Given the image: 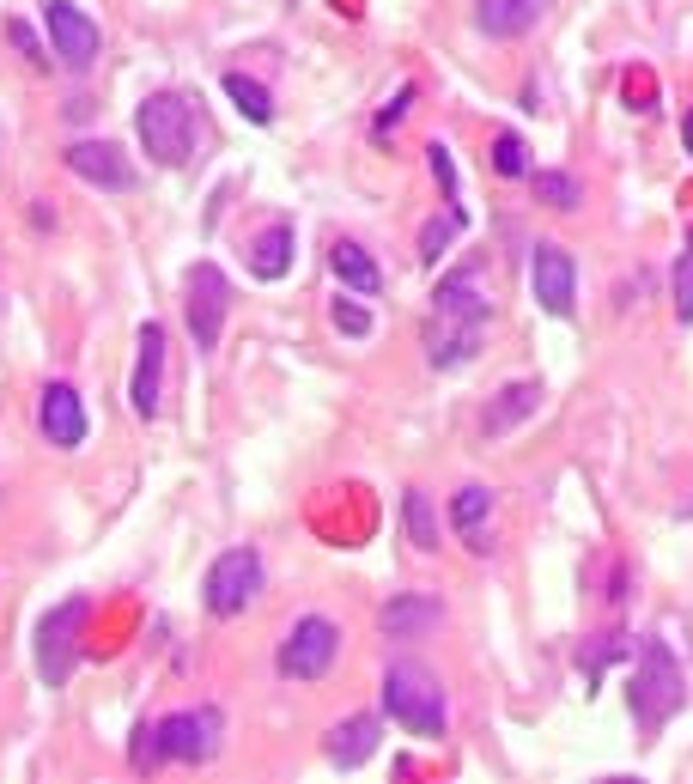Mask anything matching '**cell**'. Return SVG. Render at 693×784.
Listing matches in <instances>:
<instances>
[{"mask_svg":"<svg viewBox=\"0 0 693 784\" xmlns=\"http://www.w3.org/2000/svg\"><path fill=\"white\" fill-rule=\"evenodd\" d=\"M292 262H298V231H292V219H274L262 238L250 244V274L256 280H286Z\"/></svg>","mask_w":693,"mask_h":784,"instance_id":"19","label":"cell"},{"mask_svg":"<svg viewBox=\"0 0 693 784\" xmlns=\"http://www.w3.org/2000/svg\"><path fill=\"white\" fill-rule=\"evenodd\" d=\"M542 396H548V389L535 383V377H517V383H505L499 396L487 402V414H481V432H487V438H505V432H517V426H523L535 408H542Z\"/></svg>","mask_w":693,"mask_h":784,"instance_id":"17","label":"cell"},{"mask_svg":"<svg viewBox=\"0 0 693 784\" xmlns=\"http://www.w3.org/2000/svg\"><path fill=\"white\" fill-rule=\"evenodd\" d=\"M529 189H535V201L554 207V213H578V201H584V183L572 171H529Z\"/></svg>","mask_w":693,"mask_h":784,"instance_id":"24","label":"cell"},{"mask_svg":"<svg viewBox=\"0 0 693 784\" xmlns=\"http://www.w3.org/2000/svg\"><path fill=\"white\" fill-rule=\"evenodd\" d=\"M329 317H335V329H341L347 341H365V335H371V310H365L359 298H335Z\"/></svg>","mask_w":693,"mask_h":784,"instance_id":"29","label":"cell"},{"mask_svg":"<svg viewBox=\"0 0 693 784\" xmlns=\"http://www.w3.org/2000/svg\"><path fill=\"white\" fill-rule=\"evenodd\" d=\"M383 712H390V724H402L408 736L420 742H438L450 730V699H444V681L414 663V657H396L390 669H383Z\"/></svg>","mask_w":693,"mask_h":784,"instance_id":"4","label":"cell"},{"mask_svg":"<svg viewBox=\"0 0 693 784\" xmlns=\"http://www.w3.org/2000/svg\"><path fill=\"white\" fill-rule=\"evenodd\" d=\"M426 165H432V177L444 183V201H450V207H462V183H456V159H450V146H444V140H432V146H426Z\"/></svg>","mask_w":693,"mask_h":784,"instance_id":"30","label":"cell"},{"mask_svg":"<svg viewBox=\"0 0 693 784\" xmlns=\"http://www.w3.org/2000/svg\"><path fill=\"white\" fill-rule=\"evenodd\" d=\"M134 140L152 165L165 171H183L201 146V116H195V98L183 92H146L134 104Z\"/></svg>","mask_w":693,"mask_h":784,"instance_id":"3","label":"cell"},{"mask_svg":"<svg viewBox=\"0 0 693 784\" xmlns=\"http://www.w3.org/2000/svg\"><path fill=\"white\" fill-rule=\"evenodd\" d=\"M128 766H134V772H159V766H165L159 724H134V736H128Z\"/></svg>","mask_w":693,"mask_h":784,"instance_id":"27","label":"cell"},{"mask_svg":"<svg viewBox=\"0 0 693 784\" xmlns=\"http://www.w3.org/2000/svg\"><path fill=\"white\" fill-rule=\"evenodd\" d=\"M487 323H493V292H487L481 268L444 274L438 292H432V317H426V359L438 371H462L475 359Z\"/></svg>","mask_w":693,"mask_h":784,"instance_id":"1","label":"cell"},{"mask_svg":"<svg viewBox=\"0 0 693 784\" xmlns=\"http://www.w3.org/2000/svg\"><path fill=\"white\" fill-rule=\"evenodd\" d=\"M159 748L171 766H207L225 748V712L219 705H183V712L159 718Z\"/></svg>","mask_w":693,"mask_h":784,"instance_id":"9","label":"cell"},{"mask_svg":"<svg viewBox=\"0 0 693 784\" xmlns=\"http://www.w3.org/2000/svg\"><path fill=\"white\" fill-rule=\"evenodd\" d=\"M219 86H225L231 110H238L244 122H256V128H268V122H274V92H268L262 80H250V73H238V67H231Z\"/></svg>","mask_w":693,"mask_h":784,"instance_id":"22","label":"cell"},{"mask_svg":"<svg viewBox=\"0 0 693 784\" xmlns=\"http://www.w3.org/2000/svg\"><path fill=\"white\" fill-rule=\"evenodd\" d=\"M86 620H92V596H67L37 620V681L43 687H67L73 669L86 657Z\"/></svg>","mask_w":693,"mask_h":784,"instance_id":"5","label":"cell"},{"mask_svg":"<svg viewBox=\"0 0 693 784\" xmlns=\"http://www.w3.org/2000/svg\"><path fill=\"white\" fill-rule=\"evenodd\" d=\"M377 742H383V718H377V712H353V718L329 724V736H323V754H329V766H341V772H359V766L377 754Z\"/></svg>","mask_w":693,"mask_h":784,"instance_id":"16","label":"cell"},{"mask_svg":"<svg viewBox=\"0 0 693 784\" xmlns=\"http://www.w3.org/2000/svg\"><path fill=\"white\" fill-rule=\"evenodd\" d=\"M292 7H298V0H292Z\"/></svg>","mask_w":693,"mask_h":784,"instance_id":"35","label":"cell"},{"mask_svg":"<svg viewBox=\"0 0 693 784\" xmlns=\"http://www.w3.org/2000/svg\"><path fill=\"white\" fill-rule=\"evenodd\" d=\"M414 98H420V92H414V80H402V86H396V98H390V104H383V110H377V122H371V134H377V140H383V134H396V122H402V116L414 110Z\"/></svg>","mask_w":693,"mask_h":784,"instance_id":"32","label":"cell"},{"mask_svg":"<svg viewBox=\"0 0 693 784\" xmlns=\"http://www.w3.org/2000/svg\"><path fill=\"white\" fill-rule=\"evenodd\" d=\"M529 292H535V304H542L548 317H572L578 310V262H572L566 244L542 238L529 250Z\"/></svg>","mask_w":693,"mask_h":784,"instance_id":"12","label":"cell"},{"mask_svg":"<svg viewBox=\"0 0 693 784\" xmlns=\"http://www.w3.org/2000/svg\"><path fill=\"white\" fill-rule=\"evenodd\" d=\"M548 13V0H475V31L481 37H523Z\"/></svg>","mask_w":693,"mask_h":784,"instance_id":"21","label":"cell"},{"mask_svg":"<svg viewBox=\"0 0 693 784\" xmlns=\"http://www.w3.org/2000/svg\"><path fill=\"white\" fill-rule=\"evenodd\" d=\"M487 517H493V487H481V481H469V487H456V499H450V529L469 541V554H487Z\"/></svg>","mask_w":693,"mask_h":784,"instance_id":"18","label":"cell"},{"mask_svg":"<svg viewBox=\"0 0 693 784\" xmlns=\"http://www.w3.org/2000/svg\"><path fill=\"white\" fill-rule=\"evenodd\" d=\"M681 140H687V152H693V110H687V122H681Z\"/></svg>","mask_w":693,"mask_h":784,"instance_id":"34","label":"cell"},{"mask_svg":"<svg viewBox=\"0 0 693 784\" xmlns=\"http://www.w3.org/2000/svg\"><path fill=\"white\" fill-rule=\"evenodd\" d=\"M7 37H13V49H19V55H25L31 67H49V49H43V43L31 37V25H25V19H7Z\"/></svg>","mask_w":693,"mask_h":784,"instance_id":"33","label":"cell"},{"mask_svg":"<svg viewBox=\"0 0 693 784\" xmlns=\"http://www.w3.org/2000/svg\"><path fill=\"white\" fill-rule=\"evenodd\" d=\"M61 165L80 177V183L104 189V195H128V189L140 183V171L128 165V152H122L116 140H73V146L61 152Z\"/></svg>","mask_w":693,"mask_h":784,"instance_id":"13","label":"cell"},{"mask_svg":"<svg viewBox=\"0 0 693 784\" xmlns=\"http://www.w3.org/2000/svg\"><path fill=\"white\" fill-rule=\"evenodd\" d=\"M681 699H687V681H681V657L669 651V639L645 633L639 639V663L627 675V712L645 736H663V724L681 712Z\"/></svg>","mask_w":693,"mask_h":784,"instance_id":"2","label":"cell"},{"mask_svg":"<svg viewBox=\"0 0 693 784\" xmlns=\"http://www.w3.org/2000/svg\"><path fill=\"white\" fill-rule=\"evenodd\" d=\"M402 529H408V541L420 547V554H438V505H432V493L426 487H408L402 493Z\"/></svg>","mask_w":693,"mask_h":784,"instance_id":"23","label":"cell"},{"mask_svg":"<svg viewBox=\"0 0 693 784\" xmlns=\"http://www.w3.org/2000/svg\"><path fill=\"white\" fill-rule=\"evenodd\" d=\"M329 274H335L347 292H359V298H377V292H383V268H377L371 250L353 244V238H335V244H329Z\"/></svg>","mask_w":693,"mask_h":784,"instance_id":"20","label":"cell"},{"mask_svg":"<svg viewBox=\"0 0 693 784\" xmlns=\"http://www.w3.org/2000/svg\"><path fill=\"white\" fill-rule=\"evenodd\" d=\"M134 377H128V408L140 420H159L165 408V323H146L140 341H134Z\"/></svg>","mask_w":693,"mask_h":784,"instance_id":"14","label":"cell"},{"mask_svg":"<svg viewBox=\"0 0 693 784\" xmlns=\"http://www.w3.org/2000/svg\"><path fill=\"white\" fill-rule=\"evenodd\" d=\"M614 657H627V639H621V633H602V639H596L590 651H578V669H584V675L596 681V675H602V669H608Z\"/></svg>","mask_w":693,"mask_h":784,"instance_id":"31","label":"cell"},{"mask_svg":"<svg viewBox=\"0 0 693 784\" xmlns=\"http://www.w3.org/2000/svg\"><path fill=\"white\" fill-rule=\"evenodd\" d=\"M493 171H499V177H529V146H523V134H511V128L493 134Z\"/></svg>","mask_w":693,"mask_h":784,"instance_id":"26","label":"cell"},{"mask_svg":"<svg viewBox=\"0 0 693 784\" xmlns=\"http://www.w3.org/2000/svg\"><path fill=\"white\" fill-rule=\"evenodd\" d=\"M462 225H469V213H462V207H444V219H426V225H420V262H426V268H438V256H450V244H456Z\"/></svg>","mask_w":693,"mask_h":784,"instance_id":"25","label":"cell"},{"mask_svg":"<svg viewBox=\"0 0 693 784\" xmlns=\"http://www.w3.org/2000/svg\"><path fill=\"white\" fill-rule=\"evenodd\" d=\"M262 578H268V566H262V554H256L250 541L244 547H225V554L207 566V578H201V608L213 620H238L262 596Z\"/></svg>","mask_w":693,"mask_h":784,"instance_id":"7","label":"cell"},{"mask_svg":"<svg viewBox=\"0 0 693 784\" xmlns=\"http://www.w3.org/2000/svg\"><path fill=\"white\" fill-rule=\"evenodd\" d=\"M669 304H675V317L693 323V244L675 256V274H669Z\"/></svg>","mask_w":693,"mask_h":784,"instance_id":"28","label":"cell"},{"mask_svg":"<svg viewBox=\"0 0 693 784\" xmlns=\"http://www.w3.org/2000/svg\"><path fill=\"white\" fill-rule=\"evenodd\" d=\"M183 317H189V341L195 353H213L219 347V329L231 317V280L219 262H195L183 274Z\"/></svg>","mask_w":693,"mask_h":784,"instance_id":"8","label":"cell"},{"mask_svg":"<svg viewBox=\"0 0 693 784\" xmlns=\"http://www.w3.org/2000/svg\"><path fill=\"white\" fill-rule=\"evenodd\" d=\"M43 31H49V55L67 67V73H86L98 67L104 55V31L86 7H73V0H43Z\"/></svg>","mask_w":693,"mask_h":784,"instance_id":"10","label":"cell"},{"mask_svg":"<svg viewBox=\"0 0 693 784\" xmlns=\"http://www.w3.org/2000/svg\"><path fill=\"white\" fill-rule=\"evenodd\" d=\"M432 626H444V602L426 596V590H396L377 608V633L383 639H426Z\"/></svg>","mask_w":693,"mask_h":784,"instance_id":"15","label":"cell"},{"mask_svg":"<svg viewBox=\"0 0 693 784\" xmlns=\"http://www.w3.org/2000/svg\"><path fill=\"white\" fill-rule=\"evenodd\" d=\"M335 657H341V626L329 614H298L274 645V675L304 687V681H323L335 669Z\"/></svg>","mask_w":693,"mask_h":784,"instance_id":"6","label":"cell"},{"mask_svg":"<svg viewBox=\"0 0 693 784\" xmlns=\"http://www.w3.org/2000/svg\"><path fill=\"white\" fill-rule=\"evenodd\" d=\"M37 432H43V444H55V450H80V444L92 438L86 396H80L67 377H49V383L37 389Z\"/></svg>","mask_w":693,"mask_h":784,"instance_id":"11","label":"cell"}]
</instances>
